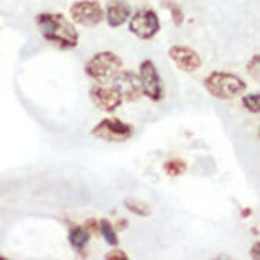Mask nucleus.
<instances>
[{"label":"nucleus","instance_id":"obj_22","mask_svg":"<svg viewBox=\"0 0 260 260\" xmlns=\"http://www.w3.org/2000/svg\"><path fill=\"white\" fill-rule=\"evenodd\" d=\"M113 226H115V229H117V231H124V229L128 226V221L127 219H121V221H119L116 225Z\"/></svg>","mask_w":260,"mask_h":260},{"label":"nucleus","instance_id":"obj_9","mask_svg":"<svg viewBox=\"0 0 260 260\" xmlns=\"http://www.w3.org/2000/svg\"><path fill=\"white\" fill-rule=\"evenodd\" d=\"M168 55L176 64V67L184 73H195L202 67L201 55L187 45H173L169 48Z\"/></svg>","mask_w":260,"mask_h":260},{"label":"nucleus","instance_id":"obj_2","mask_svg":"<svg viewBox=\"0 0 260 260\" xmlns=\"http://www.w3.org/2000/svg\"><path fill=\"white\" fill-rule=\"evenodd\" d=\"M205 89L218 100H235L247 90V83L235 74L213 71L203 81Z\"/></svg>","mask_w":260,"mask_h":260},{"label":"nucleus","instance_id":"obj_10","mask_svg":"<svg viewBox=\"0 0 260 260\" xmlns=\"http://www.w3.org/2000/svg\"><path fill=\"white\" fill-rule=\"evenodd\" d=\"M90 99L95 107L104 112H115L123 104V99L115 87H104L100 85L91 87Z\"/></svg>","mask_w":260,"mask_h":260},{"label":"nucleus","instance_id":"obj_1","mask_svg":"<svg viewBox=\"0 0 260 260\" xmlns=\"http://www.w3.org/2000/svg\"><path fill=\"white\" fill-rule=\"evenodd\" d=\"M36 26L44 40L60 49H73L79 43L75 26L61 14H40L36 17Z\"/></svg>","mask_w":260,"mask_h":260},{"label":"nucleus","instance_id":"obj_14","mask_svg":"<svg viewBox=\"0 0 260 260\" xmlns=\"http://www.w3.org/2000/svg\"><path fill=\"white\" fill-rule=\"evenodd\" d=\"M188 167L187 164L181 159V158H173L164 165V171L167 172L168 176L171 177H179V176L184 175L187 172Z\"/></svg>","mask_w":260,"mask_h":260},{"label":"nucleus","instance_id":"obj_11","mask_svg":"<svg viewBox=\"0 0 260 260\" xmlns=\"http://www.w3.org/2000/svg\"><path fill=\"white\" fill-rule=\"evenodd\" d=\"M107 21L111 27H120L131 15V7L124 0H112L107 9Z\"/></svg>","mask_w":260,"mask_h":260},{"label":"nucleus","instance_id":"obj_20","mask_svg":"<svg viewBox=\"0 0 260 260\" xmlns=\"http://www.w3.org/2000/svg\"><path fill=\"white\" fill-rule=\"evenodd\" d=\"M90 232V233H99L100 232V222L97 219H94V218H90L87 221L85 222V225H83Z\"/></svg>","mask_w":260,"mask_h":260},{"label":"nucleus","instance_id":"obj_24","mask_svg":"<svg viewBox=\"0 0 260 260\" xmlns=\"http://www.w3.org/2000/svg\"><path fill=\"white\" fill-rule=\"evenodd\" d=\"M0 260H6L5 256H0Z\"/></svg>","mask_w":260,"mask_h":260},{"label":"nucleus","instance_id":"obj_23","mask_svg":"<svg viewBox=\"0 0 260 260\" xmlns=\"http://www.w3.org/2000/svg\"><path fill=\"white\" fill-rule=\"evenodd\" d=\"M249 215H252V210L251 209H244L243 211H241V217H243V218H248Z\"/></svg>","mask_w":260,"mask_h":260},{"label":"nucleus","instance_id":"obj_3","mask_svg":"<svg viewBox=\"0 0 260 260\" xmlns=\"http://www.w3.org/2000/svg\"><path fill=\"white\" fill-rule=\"evenodd\" d=\"M123 69V60L113 52H99L86 63L85 71L100 83H107Z\"/></svg>","mask_w":260,"mask_h":260},{"label":"nucleus","instance_id":"obj_19","mask_svg":"<svg viewBox=\"0 0 260 260\" xmlns=\"http://www.w3.org/2000/svg\"><path fill=\"white\" fill-rule=\"evenodd\" d=\"M107 260H128V255L123 249H115L105 255Z\"/></svg>","mask_w":260,"mask_h":260},{"label":"nucleus","instance_id":"obj_8","mask_svg":"<svg viewBox=\"0 0 260 260\" xmlns=\"http://www.w3.org/2000/svg\"><path fill=\"white\" fill-rule=\"evenodd\" d=\"M113 87L121 95L123 101H138L143 97V87L139 75L133 71H119L113 77Z\"/></svg>","mask_w":260,"mask_h":260},{"label":"nucleus","instance_id":"obj_15","mask_svg":"<svg viewBox=\"0 0 260 260\" xmlns=\"http://www.w3.org/2000/svg\"><path fill=\"white\" fill-rule=\"evenodd\" d=\"M100 232L103 233L104 239L109 245L112 247H117L119 245V237L116 235L115 226L112 225L108 219H101L100 221Z\"/></svg>","mask_w":260,"mask_h":260},{"label":"nucleus","instance_id":"obj_17","mask_svg":"<svg viewBox=\"0 0 260 260\" xmlns=\"http://www.w3.org/2000/svg\"><path fill=\"white\" fill-rule=\"evenodd\" d=\"M167 7L171 11V17H172V21L175 23L176 26H181L184 23V13L183 10L180 9L179 5H176L173 2H169L167 3Z\"/></svg>","mask_w":260,"mask_h":260},{"label":"nucleus","instance_id":"obj_6","mask_svg":"<svg viewBox=\"0 0 260 260\" xmlns=\"http://www.w3.org/2000/svg\"><path fill=\"white\" fill-rule=\"evenodd\" d=\"M128 27L129 31H133L139 39L150 40L159 31L161 25H159V18L153 10H139L129 19Z\"/></svg>","mask_w":260,"mask_h":260},{"label":"nucleus","instance_id":"obj_16","mask_svg":"<svg viewBox=\"0 0 260 260\" xmlns=\"http://www.w3.org/2000/svg\"><path fill=\"white\" fill-rule=\"evenodd\" d=\"M243 107L251 113L260 112V94H248L243 97Z\"/></svg>","mask_w":260,"mask_h":260},{"label":"nucleus","instance_id":"obj_18","mask_svg":"<svg viewBox=\"0 0 260 260\" xmlns=\"http://www.w3.org/2000/svg\"><path fill=\"white\" fill-rule=\"evenodd\" d=\"M247 73L251 78H253L255 81H259L260 77V57L256 53L255 56H252V59L249 60V63L247 64Z\"/></svg>","mask_w":260,"mask_h":260},{"label":"nucleus","instance_id":"obj_13","mask_svg":"<svg viewBox=\"0 0 260 260\" xmlns=\"http://www.w3.org/2000/svg\"><path fill=\"white\" fill-rule=\"evenodd\" d=\"M124 206L128 211H131L135 215H139V217H149L151 214V209L150 206L146 203V202L138 201V199H134V198H127L124 201Z\"/></svg>","mask_w":260,"mask_h":260},{"label":"nucleus","instance_id":"obj_5","mask_svg":"<svg viewBox=\"0 0 260 260\" xmlns=\"http://www.w3.org/2000/svg\"><path fill=\"white\" fill-rule=\"evenodd\" d=\"M70 15L75 23H79L85 27H94L103 22V19L105 18V11L97 2L81 0L71 6Z\"/></svg>","mask_w":260,"mask_h":260},{"label":"nucleus","instance_id":"obj_21","mask_svg":"<svg viewBox=\"0 0 260 260\" xmlns=\"http://www.w3.org/2000/svg\"><path fill=\"white\" fill-rule=\"evenodd\" d=\"M251 255L253 256L255 259H260V244L259 243H255V245L252 247Z\"/></svg>","mask_w":260,"mask_h":260},{"label":"nucleus","instance_id":"obj_7","mask_svg":"<svg viewBox=\"0 0 260 260\" xmlns=\"http://www.w3.org/2000/svg\"><path fill=\"white\" fill-rule=\"evenodd\" d=\"M143 95L149 97L154 103H159L164 97V87L161 83V77L157 71L155 64L151 60H145L139 67Z\"/></svg>","mask_w":260,"mask_h":260},{"label":"nucleus","instance_id":"obj_4","mask_svg":"<svg viewBox=\"0 0 260 260\" xmlns=\"http://www.w3.org/2000/svg\"><path fill=\"white\" fill-rule=\"evenodd\" d=\"M91 135L101 141L121 143L134 135V127L117 117H105L91 129Z\"/></svg>","mask_w":260,"mask_h":260},{"label":"nucleus","instance_id":"obj_12","mask_svg":"<svg viewBox=\"0 0 260 260\" xmlns=\"http://www.w3.org/2000/svg\"><path fill=\"white\" fill-rule=\"evenodd\" d=\"M90 233L83 225H75L70 229L69 240L71 247L75 248L78 252H83L85 248L87 247V244L90 241Z\"/></svg>","mask_w":260,"mask_h":260}]
</instances>
